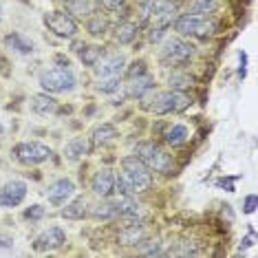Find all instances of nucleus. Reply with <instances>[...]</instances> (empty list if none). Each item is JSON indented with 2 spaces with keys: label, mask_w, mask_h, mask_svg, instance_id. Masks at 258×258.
<instances>
[{
  "label": "nucleus",
  "mask_w": 258,
  "mask_h": 258,
  "mask_svg": "<svg viewBox=\"0 0 258 258\" xmlns=\"http://www.w3.org/2000/svg\"><path fill=\"white\" fill-rule=\"evenodd\" d=\"M121 170L124 172L119 177H115V187L119 195H137V192H144L150 187L152 170L137 155L124 157L121 159Z\"/></svg>",
  "instance_id": "nucleus-1"
},
{
  "label": "nucleus",
  "mask_w": 258,
  "mask_h": 258,
  "mask_svg": "<svg viewBox=\"0 0 258 258\" xmlns=\"http://www.w3.org/2000/svg\"><path fill=\"white\" fill-rule=\"evenodd\" d=\"M135 155H137L150 170H155V172L170 174L174 170L172 157H170L168 152L163 150L159 144H155V142H142V144H137V148H135Z\"/></svg>",
  "instance_id": "nucleus-2"
},
{
  "label": "nucleus",
  "mask_w": 258,
  "mask_h": 258,
  "mask_svg": "<svg viewBox=\"0 0 258 258\" xmlns=\"http://www.w3.org/2000/svg\"><path fill=\"white\" fill-rule=\"evenodd\" d=\"M190 104H192V97L187 95V93L170 89L166 93L155 95L152 104H144V106L152 110L155 115H170V113H183Z\"/></svg>",
  "instance_id": "nucleus-3"
},
{
  "label": "nucleus",
  "mask_w": 258,
  "mask_h": 258,
  "mask_svg": "<svg viewBox=\"0 0 258 258\" xmlns=\"http://www.w3.org/2000/svg\"><path fill=\"white\" fill-rule=\"evenodd\" d=\"M216 25L208 20V16H197V14H183L174 20V31L179 36H210L214 33Z\"/></svg>",
  "instance_id": "nucleus-4"
},
{
  "label": "nucleus",
  "mask_w": 258,
  "mask_h": 258,
  "mask_svg": "<svg viewBox=\"0 0 258 258\" xmlns=\"http://www.w3.org/2000/svg\"><path fill=\"white\" fill-rule=\"evenodd\" d=\"M40 86L46 93H71L75 89V75L71 73V69H51L40 75Z\"/></svg>",
  "instance_id": "nucleus-5"
},
{
  "label": "nucleus",
  "mask_w": 258,
  "mask_h": 258,
  "mask_svg": "<svg viewBox=\"0 0 258 258\" xmlns=\"http://www.w3.org/2000/svg\"><path fill=\"white\" fill-rule=\"evenodd\" d=\"M192 55H195V49L192 44L183 42L181 38H168L161 46V60L166 64H174V67H181V64L190 62Z\"/></svg>",
  "instance_id": "nucleus-6"
},
{
  "label": "nucleus",
  "mask_w": 258,
  "mask_h": 258,
  "mask_svg": "<svg viewBox=\"0 0 258 258\" xmlns=\"http://www.w3.org/2000/svg\"><path fill=\"white\" fill-rule=\"evenodd\" d=\"M11 155H14L20 163H25V166H38V163H44L49 159L51 150L38 142H22L18 146H14Z\"/></svg>",
  "instance_id": "nucleus-7"
},
{
  "label": "nucleus",
  "mask_w": 258,
  "mask_h": 258,
  "mask_svg": "<svg viewBox=\"0 0 258 258\" xmlns=\"http://www.w3.org/2000/svg\"><path fill=\"white\" fill-rule=\"evenodd\" d=\"M144 14L155 22V27H168L177 14V5L172 0H146Z\"/></svg>",
  "instance_id": "nucleus-8"
},
{
  "label": "nucleus",
  "mask_w": 258,
  "mask_h": 258,
  "mask_svg": "<svg viewBox=\"0 0 258 258\" xmlns=\"http://www.w3.org/2000/svg\"><path fill=\"white\" fill-rule=\"evenodd\" d=\"M44 25L49 27V31H53L60 38H73L78 33V22L73 20V16L64 14V11H49V14H44Z\"/></svg>",
  "instance_id": "nucleus-9"
},
{
  "label": "nucleus",
  "mask_w": 258,
  "mask_h": 258,
  "mask_svg": "<svg viewBox=\"0 0 258 258\" xmlns=\"http://www.w3.org/2000/svg\"><path fill=\"white\" fill-rule=\"evenodd\" d=\"M27 197V183L20 179L7 181L3 187H0V205L3 208H16L25 201Z\"/></svg>",
  "instance_id": "nucleus-10"
},
{
  "label": "nucleus",
  "mask_w": 258,
  "mask_h": 258,
  "mask_svg": "<svg viewBox=\"0 0 258 258\" xmlns=\"http://www.w3.org/2000/svg\"><path fill=\"white\" fill-rule=\"evenodd\" d=\"M126 64V57L121 53H106L93 64V71H95L97 78H108V75H119L121 69Z\"/></svg>",
  "instance_id": "nucleus-11"
},
{
  "label": "nucleus",
  "mask_w": 258,
  "mask_h": 258,
  "mask_svg": "<svg viewBox=\"0 0 258 258\" xmlns=\"http://www.w3.org/2000/svg\"><path fill=\"white\" fill-rule=\"evenodd\" d=\"M64 243H67V234H64L62 227H49V230H44L36 238V249L38 251H53V249H60Z\"/></svg>",
  "instance_id": "nucleus-12"
},
{
  "label": "nucleus",
  "mask_w": 258,
  "mask_h": 258,
  "mask_svg": "<svg viewBox=\"0 0 258 258\" xmlns=\"http://www.w3.org/2000/svg\"><path fill=\"white\" fill-rule=\"evenodd\" d=\"M73 195H75V183L71 179H57L55 183H51L49 190H46V199L53 205H64Z\"/></svg>",
  "instance_id": "nucleus-13"
},
{
  "label": "nucleus",
  "mask_w": 258,
  "mask_h": 258,
  "mask_svg": "<svg viewBox=\"0 0 258 258\" xmlns=\"http://www.w3.org/2000/svg\"><path fill=\"white\" fill-rule=\"evenodd\" d=\"M124 89H126V95L128 97H144L146 93H150L152 89H155V80H152L148 73L133 75L131 82L124 84Z\"/></svg>",
  "instance_id": "nucleus-14"
},
{
  "label": "nucleus",
  "mask_w": 258,
  "mask_h": 258,
  "mask_svg": "<svg viewBox=\"0 0 258 258\" xmlns=\"http://www.w3.org/2000/svg\"><path fill=\"white\" fill-rule=\"evenodd\" d=\"M91 187L97 197H110L115 190V174L110 170H99L95 177H93Z\"/></svg>",
  "instance_id": "nucleus-15"
},
{
  "label": "nucleus",
  "mask_w": 258,
  "mask_h": 258,
  "mask_svg": "<svg viewBox=\"0 0 258 258\" xmlns=\"http://www.w3.org/2000/svg\"><path fill=\"white\" fill-rule=\"evenodd\" d=\"M148 238V230L139 223H131L119 232V243L121 245H142Z\"/></svg>",
  "instance_id": "nucleus-16"
},
{
  "label": "nucleus",
  "mask_w": 258,
  "mask_h": 258,
  "mask_svg": "<svg viewBox=\"0 0 258 258\" xmlns=\"http://www.w3.org/2000/svg\"><path fill=\"white\" fill-rule=\"evenodd\" d=\"M31 110L36 115H42V117L53 115L57 110V102L49 95V93H38V95L31 97Z\"/></svg>",
  "instance_id": "nucleus-17"
},
{
  "label": "nucleus",
  "mask_w": 258,
  "mask_h": 258,
  "mask_svg": "<svg viewBox=\"0 0 258 258\" xmlns=\"http://www.w3.org/2000/svg\"><path fill=\"white\" fill-rule=\"evenodd\" d=\"M69 16L75 18H91L95 14V0H64Z\"/></svg>",
  "instance_id": "nucleus-18"
},
{
  "label": "nucleus",
  "mask_w": 258,
  "mask_h": 258,
  "mask_svg": "<svg viewBox=\"0 0 258 258\" xmlns=\"http://www.w3.org/2000/svg\"><path fill=\"white\" fill-rule=\"evenodd\" d=\"M113 137H117V128H115L113 124H102V126H97L95 131H93V137H91L93 148H99V146L108 144Z\"/></svg>",
  "instance_id": "nucleus-19"
},
{
  "label": "nucleus",
  "mask_w": 258,
  "mask_h": 258,
  "mask_svg": "<svg viewBox=\"0 0 258 258\" xmlns=\"http://www.w3.org/2000/svg\"><path fill=\"white\" fill-rule=\"evenodd\" d=\"M137 33H139V25H135V22H121V25H117V42L119 44H131L137 40Z\"/></svg>",
  "instance_id": "nucleus-20"
},
{
  "label": "nucleus",
  "mask_w": 258,
  "mask_h": 258,
  "mask_svg": "<svg viewBox=\"0 0 258 258\" xmlns=\"http://www.w3.org/2000/svg\"><path fill=\"white\" fill-rule=\"evenodd\" d=\"M86 152H89V144H86L82 137L71 139V142L67 144V148H64V155H67V159H71V161L82 159Z\"/></svg>",
  "instance_id": "nucleus-21"
},
{
  "label": "nucleus",
  "mask_w": 258,
  "mask_h": 258,
  "mask_svg": "<svg viewBox=\"0 0 258 258\" xmlns=\"http://www.w3.org/2000/svg\"><path fill=\"white\" fill-rule=\"evenodd\" d=\"M219 9V0H190L187 3V14L197 16H208Z\"/></svg>",
  "instance_id": "nucleus-22"
},
{
  "label": "nucleus",
  "mask_w": 258,
  "mask_h": 258,
  "mask_svg": "<svg viewBox=\"0 0 258 258\" xmlns=\"http://www.w3.org/2000/svg\"><path fill=\"white\" fill-rule=\"evenodd\" d=\"M5 44H7L9 49L18 51V53H31L33 51V42L27 40L25 36H20V33H9V36L5 38Z\"/></svg>",
  "instance_id": "nucleus-23"
},
{
  "label": "nucleus",
  "mask_w": 258,
  "mask_h": 258,
  "mask_svg": "<svg viewBox=\"0 0 258 258\" xmlns=\"http://www.w3.org/2000/svg\"><path fill=\"white\" fill-rule=\"evenodd\" d=\"M62 216L69 221H80L86 216V201L84 199H75V201L67 203V208L62 210Z\"/></svg>",
  "instance_id": "nucleus-24"
},
{
  "label": "nucleus",
  "mask_w": 258,
  "mask_h": 258,
  "mask_svg": "<svg viewBox=\"0 0 258 258\" xmlns=\"http://www.w3.org/2000/svg\"><path fill=\"white\" fill-rule=\"evenodd\" d=\"M187 137H190V133H187V128H185L183 124L172 126V128H170V131L166 133V142H168L170 146H181V144H185Z\"/></svg>",
  "instance_id": "nucleus-25"
},
{
  "label": "nucleus",
  "mask_w": 258,
  "mask_h": 258,
  "mask_svg": "<svg viewBox=\"0 0 258 258\" xmlns=\"http://www.w3.org/2000/svg\"><path fill=\"white\" fill-rule=\"evenodd\" d=\"M80 60L86 64V67H93L99 57H102V46H95V44H89V46H80Z\"/></svg>",
  "instance_id": "nucleus-26"
},
{
  "label": "nucleus",
  "mask_w": 258,
  "mask_h": 258,
  "mask_svg": "<svg viewBox=\"0 0 258 258\" xmlns=\"http://www.w3.org/2000/svg\"><path fill=\"white\" fill-rule=\"evenodd\" d=\"M93 216H95V219H102V221L115 219V216H117V208H115V201H113V203H99L97 208L93 210Z\"/></svg>",
  "instance_id": "nucleus-27"
},
{
  "label": "nucleus",
  "mask_w": 258,
  "mask_h": 258,
  "mask_svg": "<svg viewBox=\"0 0 258 258\" xmlns=\"http://www.w3.org/2000/svg\"><path fill=\"white\" fill-rule=\"evenodd\" d=\"M121 86V78L119 75H108V78H99V86L97 89L102 93H115Z\"/></svg>",
  "instance_id": "nucleus-28"
},
{
  "label": "nucleus",
  "mask_w": 258,
  "mask_h": 258,
  "mask_svg": "<svg viewBox=\"0 0 258 258\" xmlns=\"http://www.w3.org/2000/svg\"><path fill=\"white\" fill-rule=\"evenodd\" d=\"M190 84H192V78L185 73H174L172 78H170V89H174V91H183Z\"/></svg>",
  "instance_id": "nucleus-29"
},
{
  "label": "nucleus",
  "mask_w": 258,
  "mask_h": 258,
  "mask_svg": "<svg viewBox=\"0 0 258 258\" xmlns=\"http://www.w3.org/2000/svg\"><path fill=\"white\" fill-rule=\"evenodd\" d=\"M89 31L93 33V36H104L106 33V20L102 18V16H91L89 20Z\"/></svg>",
  "instance_id": "nucleus-30"
},
{
  "label": "nucleus",
  "mask_w": 258,
  "mask_h": 258,
  "mask_svg": "<svg viewBox=\"0 0 258 258\" xmlns=\"http://www.w3.org/2000/svg\"><path fill=\"white\" fill-rule=\"evenodd\" d=\"M44 216V208L42 205H31L29 210H25V219H29V221H40Z\"/></svg>",
  "instance_id": "nucleus-31"
},
{
  "label": "nucleus",
  "mask_w": 258,
  "mask_h": 258,
  "mask_svg": "<svg viewBox=\"0 0 258 258\" xmlns=\"http://www.w3.org/2000/svg\"><path fill=\"white\" fill-rule=\"evenodd\" d=\"M9 249H14V238L0 234V251H9Z\"/></svg>",
  "instance_id": "nucleus-32"
},
{
  "label": "nucleus",
  "mask_w": 258,
  "mask_h": 258,
  "mask_svg": "<svg viewBox=\"0 0 258 258\" xmlns=\"http://www.w3.org/2000/svg\"><path fill=\"white\" fill-rule=\"evenodd\" d=\"M256 203H258V199L254 195H249L247 199H245V212L247 214H254L256 212Z\"/></svg>",
  "instance_id": "nucleus-33"
},
{
  "label": "nucleus",
  "mask_w": 258,
  "mask_h": 258,
  "mask_svg": "<svg viewBox=\"0 0 258 258\" xmlns=\"http://www.w3.org/2000/svg\"><path fill=\"white\" fill-rule=\"evenodd\" d=\"M163 36H166V27H155L150 31V40H152V42H159Z\"/></svg>",
  "instance_id": "nucleus-34"
},
{
  "label": "nucleus",
  "mask_w": 258,
  "mask_h": 258,
  "mask_svg": "<svg viewBox=\"0 0 258 258\" xmlns=\"http://www.w3.org/2000/svg\"><path fill=\"white\" fill-rule=\"evenodd\" d=\"M99 3H102V7L115 11V9H119L121 5H124V0H99Z\"/></svg>",
  "instance_id": "nucleus-35"
},
{
  "label": "nucleus",
  "mask_w": 258,
  "mask_h": 258,
  "mask_svg": "<svg viewBox=\"0 0 258 258\" xmlns=\"http://www.w3.org/2000/svg\"><path fill=\"white\" fill-rule=\"evenodd\" d=\"M142 73H146V64H144V62H135L133 69L128 71V75H131V78H133V75H142Z\"/></svg>",
  "instance_id": "nucleus-36"
},
{
  "label": "nucleus",
  "mask_w": 258,
  "mask_h": 258,
  "mask_svg": "<svg viewBox=\"0 0 258 258\" xmlns=\"http://www.w3.org/2000/svg\"><path fill=\"white\" fill-rule=\"evenodd\" d=\"M219 185H221V187H225L227 192H234V179H221V181H219Z\"/></svg>",
  "instance_id": "nucleus-37"
},
{
  "label": "nucleus",
  "mask_w": 258,
  "mask_h": 258,
  "mask_svg": "<svg viewBox=\"0 0 258 258\" xmlns=\"http://www.w3.org/2000/svg\"><path fill=\"white\" fill-rule=\"evenodd\" d=\"M3 137H5V128H3V124H0V142H3Z\"/></svg>",
  "instance_id": "nucleus-38"
},
{
  "label": "nucleus",
  "mask_w": 258,
  "mask_h": 258,
  "mask_svg": "<svg viewBox=\"0 0 258 258\" xmlns=\"http://www.w3.org/2000/svg\"><path fill=\"white\" fill-rule=\"evenodd\" d=\"M0 20H3V7H0Z\"/></svg>",
  "instance_id": "nucleus-39"
}]
</instances>
